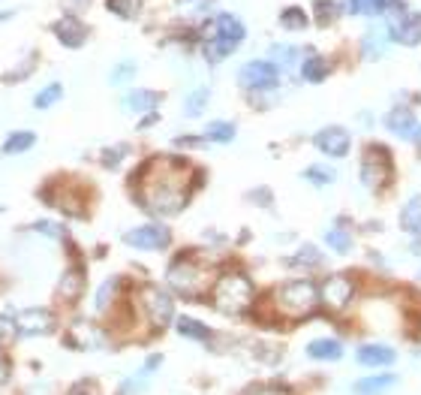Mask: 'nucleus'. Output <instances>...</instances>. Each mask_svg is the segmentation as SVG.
<instances>
[{"label":"nucleus","mask_w":421,"mask_h":395,"mask_svg":"<svg viewBox=\"0 0 421 395\" xmlns=\"http://www.w3.org/2000/svg\"><path fill=\"white\" fill-rule=\"evenodd\" d=\"M139 178H145L142 190L135 194V199L142 202V208L169 218L178 214L190 202L193 194V169L178 160V157H157V160L145 163Z\"/></svg>","instance_id":"1"},{"label":"nucleus","mask_w":421,"mask_h":395,"mask_svg":"<svg viewBox=\"0 0 421 395\" xmlns=\"http://www.w3.org/2000/svg\"><path fill=\"white\" fill-rule=\"evenodd\" d=\"M334 4L331 0H319V4H316V18H319V25H328V21H331L337 13H334Z\"/></svg>","instance_id":"37"},{"label":"nucleus","mask_w":421,"mask_h":395,"mask_svg":"<svg viewBox=\"0 0 421 395\" xmlns=\"http://www.w3.org/2000/svg\"><path fill=\"white\" fill-rule=\"evenodd\" d=\"M33 142H37V133H30V130H16V133H9V139L4 142V154H21V151H28L33 148Z\"/></svg>","instance_id":"25"},{"label":"nucleus","mask_w":421,"mask_h":395,"mask_svg":"<svg viewBox=\"0 0 421 395\" xmlns=\"http://www.w3.org/2000/svg\"><path fill=\"white\" fill-rule=\"evenodd\" d=\"M51 30H54V37H58L63 46H70V49H78L85 42V37H87V28L75 16H63Z\"/></svg>","instance_id":"16"},{"label":"nucleus","mask_w":421,"mask_h":395,"mask_svg":"<svg viewBox=\"0 0 421 395\" xmlns=\"http://www.w3.org/2000/svg\"><path fill=\"white\" fill-rule=\"evenodd\" d=\"M82 290H85V269L75 266V269H70V272L61 278V284H58V299H61V302H75L78 296H82Z\"/></svg>","instance_id":"19"},{"label":"nucleus","mask_w":421,"mask_h":395,"mask_svg":"<svg viewBox=\"0 0 421 395\" xmlns=\"http://www.w3.org/2000/svg\"><path fill=\"white\" fill-rule=\"evenodd\" d=\"M413 254H415V257H421V239H418V242H413Z\"/></svg>","instance_id":"42"},{"label":"nucleus","mask_w":421,"mask_h":395,"mask_svg":"<svg viewBox=\"0 0 421 395\" xmlns=\"http://www.w3.org/2000/svg\"><path fill=\"white\" fill-rule=\"evenodd\" d=\"M37 230H39L42 235H61V227H58V223H37Z\"/></svg>","instance_id":"40"},{"label":"nucleus","mask_w":421,"mask_h":395,"mask_svg":"<svg viewBox=\"0 0 421 395\" xmlns=\"http://www.w3.org/2000/svg\"><path fill=\"white\" fill-rule=\"evenodd\" d=\"M274 311L283 320H307L313 317L316 308H319V284L313 281H286L274 290Z\"/></svg>","instance_id":"3"},{"label":"nucleus","mask_w":421,"mask_h":395,"mask_svg":"<svg viewBox=\"0 0 421 395\" xmlns=\"http://www.w3.org/2000/svg\"><path fill=\"white\" fill-rule=\"evenodd\" d=\"M238 82L247 91H274L280 85V66L274 61H250L238 70Z\"/></svg>","instance_id":"9"},{"label":"nucleus","mask_w":421,"mask_h":395,"mask_svg":"<svg viewBox=\"0 0 421 395\" xmlns=\"http://www.w3.org/2000/svg\"><path fill=\"white\" fill-rule=\"evenodd\" d=\"M394 178V160L385 145H367L361 160V184L373 190V194H382L385 187L391 184Z\"/></svg>","instance_id":"5"},{"label":"nucleus","mask_w":421,"mask_h":395,"mask_svg":"<svg viewBox=\"0 0 421 395\" xmlns=\"http://www.w3.org/2000/svg\"><path fill=\"white\" fill-rule=\"evenodd\" d=\"M355 290H358V284L352 275H343V272L328 275L319 284V305L331 314H343L352 305V299H355Z\"/></svg>","instance_id":"7"},{"label":"nucleus","mask_w":421,"mask_h":395,"mask_svg":"<svg viewBox=\"0 0 421 395\" xmlns=\"http://www.w3.org/2000/svg\"><path fill=\"white\" fill-rule=\"evenodd\" d=\"M304 178L310 182L313 187H328V184H334L337 182V172L331 166H322V163H313V166H307L304 169Z\"/></svg>","instance_id":"26"},{"label":"nucleus","mask_w":421,"mask_h":395,"mask_svg":"<svg viewBox=\"0 0 421 395\" xmlns=\"http://www.w3.org/2000/svg\"><path fill=\"white\" fill-rule=\"evenodd\" d=\"M16 326L21 335H45V332H51V326H54V314L49 308H28L18 314Z\"/></svg>","instance_id":"14"},{"label":"nucleus","mask_w":421,"mask_h":395,"mask_svg":"<svg viewBox=\"0 0 421 395\" xmlns=\"http://www.w3.org/2000/svg\"><path fill=\"white\" fill-rule=\"evenodd\" d=\"M235 124L232 121H211L208 127H205V139L208 142H217V145H226L235 139Z\"/></svg>","instance_id":"24"},{"label":"nucleus","mask_w":421,"mask_h":395,"mask_svg":"<svg viewBox=\"0 0 421 395\" xmlns=\"http://www.w3.org/2000/svg\"><path fill=\"white\" fill-rule=\"evenodd\" d=\"M352 16H379V0H349Z\"/></svg>","instance_id":"34"},{"label":"nucleus","mask_w":421,"mask_h":395,"mask_svg":"<svg viewBox=\"0 0 421 395\" xmlns=\"http://www.w3.org/2000/svg\"><path fill=\"white\" fill-rule=\"evenodd\" d=\"M123 242L130 247H139V251H163V247L172 244V232L163 223H142V227L123 232Z\"/></svg>","instance_id":"10"},{"label":"nucleus","mask_w":421,"mask_h":395,"mask_svg":"<svg viewBox=\"0 0 421 395\" xmlns=\"http://www.w3.org/2000/svg\"><path fill=\"white\" fill-rule=\"evenodd\" d=\"M280 25L289 28V30H304L307 28V13L301 6H289L280 13Z\"/></svg>","instance_id":"30"},{"label":"nucleus","mask_w":421,"mask_h":395,"mask_svg":"<svg viewBox=\"0 0 421 395\" xmlns=\"http://www.w3.org/2000/svg\"><path fill=\"white\" fill-rule=\"evenodd\" d=\"M175 329H178V335L193 338V341H202V344H208L211 338H214L211 326H205L202 320H193V317H178L175 320Z\"/></svg>","instance_id":"21"},{"label":"nucleus","mask_w":421,"mask_h":395,"mask_svg":"<svg viewBox=\"0 0 421 395\" xmlns=\"http://www.w3.org/2000/svg\"><path fill=\"white\" fill-rule=\"evenodd\" d=\"M244 395H289V389L277 387V383H259V387H250Z\"/></svg>","instance_id":"36"},{"label":"nucleus","mask_w":421,"mask_h":395,"mask_svg":"<svg viewBox=\"0 0 421 395\" xmlns=\"http://www.w3.org/2000/svg\"><path fill=\"white\" fill-rule=\"evenodd\" d=\"M397 383H401L397 375H367V377L352 383V392L355 395H385L389 389H394Z\"/></svg>","instance_id":"18"},{"label":"nucleus","mask_w":421,"mask_h":395,"mask_svg":"<svg viewBox=\"0 0 421 395\" xmlns=\"http://www.w3.org/2000/svg\"><path fill=\"white\" fill-rule=\"evenodd\" d=\"M135 76V64H121V66H115L111 70V85H123V82H130V78Z\"/></svg>","instance_id":"35"},{"label":"nucleus","mask_w":421,"mask_h":395,"mask_svg":"<svg viewBox=\"0 0 421 395\" xmlns=\"http://www.w3.org/2000/svg\"><path fill=\"white\" fill-rule=\"evenodd\" d=\"M313 145H316V148H319L325 157H334V160H340V157L349 154L352 136H349L346 127H337V124H331V127H322L319 133H316Z\"/></svg>","instance_id":"11"},{"label":"nucleus","mask_w":421,"mask_h":395,"mask_svg":"<svg viewBox=\"0 0 421 395\" xmlns=\"http://www.w3.org/2000/svg\"><path fill=\"white\" fill-rule=\"evenodd\" d=\"M63 97V88L54 82V85H49V88H42V91L33 97V109H51L58 100Z\"/></svg>","instance_id":"31"},{"label":"nucleus","mask_w":421,"mask_h":395,"mask_svg":"<svg viewBox=\"0 0 421 395\" xmlns=\"http://www.w3.org/2000/svg\"><path fill=\"white\" fill-rule=\"evenodd\" d=\"M355 362L361 368H389V365L397 362V350L391 344L370 341V344H361L355 350Z\"/></svg>","instance_id":"12"},{"label":"nucleus","mask_w":421,"mask_h":395,"mask_svg":"<svg viewBox=\"0 0 421 395\" xmlns=\"http://www.w3.org/2000/svg\"><path fill=\"white\" fill-rule=\"evenodd\" d=\"M142 311L154 329H169L175 323V299L163 287H142Z\"/></svg>","instance_id":"8"},{"label":"nucleus","mask_w":421,"mask_h":395,"mask_svg":"<svg viewBox=\"0 0 421 395\" xmlns=\"http://www.w3.org/2000/svg\"><path fill=\"white\" fill-rule=\"evenodd\" d=\"M106 6L118 18H135L142 13V0H106Z\"/></svg>","instance_id":"29"},{"label":"nucleus","mask_w":421,"mask_h":395,"mask_svg":"<svg viewBox=\"0 0 421 395\" xmlns=\"http://www.w3.org/2000/svg\"><path fill=\"white\" fill-rule=\"evenodd\" d=\"M401 230L421 239V196H413L401 208Z\"/></svg>","instance_id":"22"},{"label":"nucleus","mask_w":421,"mask_h":395,"mask_svg":"<svg viewBox=\"0 0 421 395\" xmlns=\"http://www.w3.org/2000/svg\"><path fill=\"white\" fill-rule=\"evenodd\" d=\"M244 37H247V28L241 21H238L232 13H220L202 30V54L211 64H220L223 58H229V54L241 46Z\"/></svg>","instance_id":"2"},{"label":"nucleus","mask_w":421,"mask_h":395,"mask_svg":"<svg viewBox=\"0 0 421 395\" xmlns=\"http://www.w3.org/2000/svg\"><path fill=\"white\" fill-rule=\"evenodd\" d=\"M289 263H292V266H307V269H316V266H322V254L316 251L313 244H304L301 251L289 259Z\"/></svg>","instance_id":"32"},{"label":"nucleus","mask_w":421,"mask_h":395,"mask_svg":"<svg viewBox=\"0 0 421 395\" xmlns=\"http://www.w3.org/2000/svg\"><path fill=\"white\" fill-rule=\"evenodd\" d=\"M271 58H274V61L280 58V64H286V66H289L295 58H298V52H295V49H286V46H274V49H271Z\"/></svg>","instance_id":"39"},{"label":"nucleus","mask_w":421,"mask_h":395,"mask_svg":"<svg viewBox=\"0 0 421 395\" xmlns=\"http://www.w3.org/2000/svg\"><path fill=\"white\" fill-rule=\"evenodd\" d=\"M328 73H331V64H328L325 58H310V61H304V64H301L304 82L319 85V82H325V78H328Z\"/></svg>","instance_id":"23"},{"label":"nucleus","mask_w":421,"mask_h":395,"mask_svg":"<svg viewBox=\"0 0 421 395\" xmlns=\"http://www.w3.org/2000/svg\"><path fill=\"white\" fill-rule=\"evenodd\" d=\"M123 106H127L130 112H154L157 106H160V94L147 91V88H135V91L127 94Z\"/></svg>","instance_id":"20"},{"label":"nucleus","mask_w":421,"mask_h":395,"mask_svg":"<svg viewBox=\"0 0 421 395\" xmlns=\"http://www.w3.org/2000/svg\"><path fill=\"white\" fill-rule=\"evenodd\" d=\"M18 335V326L9 317H0V344H9Z\"/></svg>","instance_id":"38"},{"label":"nucleus","mask_w":421,"mask_h":395,"mask_svg":"<svg viewBox=\"0 0 421 395\" xmlns=\"http://www.w3.org/2000/svg\"><path fill=\"white\" fill-rule=\"evenodd\" d=\"M325 244L331 247V251H337V254H349L355 242H352V235H349L346 230L334 227V230H328V232H325Z\"/></svg>","instance_id":"27"},{"label":"nucleus","mask_w":421,"mask_h":395,"mask_svg":"<svg viewBox=\"0 0 421 395\" xmlns=\"http://www.w3.org/2000/svg\"><path fill=\"white\" fill-rule=\"evenodd\" d=\"M211 299H214V308L220 314L238 317V314H247L253 308L256 287L244 272H226L211 284Z\"/></svg>","instance_id":"4"},{"label":"nucleus","mask_w":421,"mask_h":395,"mask_svg":"<svg viewBox=\"0 0 421 395\" xmlns=\"http://www.w3.org/2000/svg\"><path fill=\"white\" fill-rule=\"evenodd\" d=\"M115 290H118V278H109L106 284H102L99 290H97V299H94V311L97 314H102L111 305V296H115Z\"/></svg>","instance_id":"33"},{"label":"nucleus","mask_w":421,"mask_h":395,"mask_svg":"<svg viewBox=\"0 0 421 395\" xmlns=\"http://www.w3.org/2000/svg\"><path fill=\"white\" fill-rule=\"evenodd\" d=\"M169 287H172L175 293H181V296H202L205 287H208V272L196 263L193 257H178L172 259V266H169Z\"/></svg>","instance_id":"6"},{"label":"nucleus","mask_w":421,"mask_h":395,"mask_svg":"<svg viewBox=\"0 0 421 395\" xmlns=\"http://www.w3.org/2000/svg\"><path fill=\"white\" fill-rule=\"evenodd\" d=\"M307 356H310L313 362H340V359H343V344H340L337 338H313V341L307 344Z\"/></svg>","instance_id":"17"},{"label":"nucleus","mask_w":421,"mask_h":395,"mask_svg":"<svg viewBox=\"0 0 421 395\" xmlns=\"http://www.w3.org/2000/svg\"><path fill=\"white\" fill-rule=\"evenodd\" d=\"M391 40L401 42V46H418L421 42V16L415 13H397V18L391 21Z\"/></svg>","instance_id":"13"},{"label":"nucleus","mask_w":421,"mask_h":395,"mask_svg":"<svg viewBox=\"0 0 421 395\" xmlns=\"http://www.w3.org/2000/svg\"><path fill=\"white\" fill-rule=\"evenodd\" d=\"M401 0H379V13H389V9H397Z\"/></svg>","instance_id":"41"},{"label":"nucleus","mask_w":421,"mask_h":395,"mask_svg":"<svg viewBox=\"0 0 421 395\" xmlns=\"http://www.w3.org/2000/svg\"><path fill=\"white\" fill-rule=\"evenodd\" d=\"M385 124V130L394 133V136H401V139H413V133L418 127V121H415V112L409 109V106H394L389 109V115L382 118Z\"/></svg>","instance_id":"15"},{"label":"nucleus","mask_w":421,"mask_h":395,"mask_svg":"<svg viewBox=\"0 0 421 395\" xmlns=\"http://www.w3.org/2000/svg\"><path fill=\"white\" fill-rule=\"evenodd\" d=\"M208 97H211L208 88H196V91H193V94L187 97V103H184V115H187V118L202 115L205 106H208Z\"/></svg>","instance_id":"28"}]
</instances>
